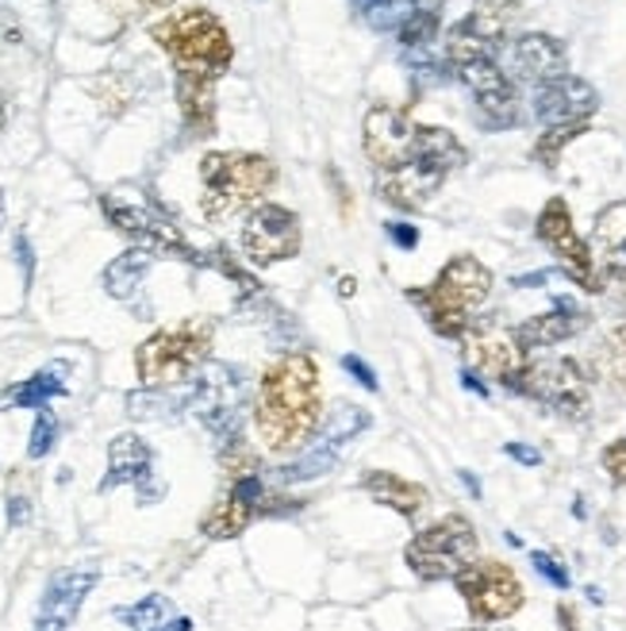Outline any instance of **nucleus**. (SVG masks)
Returning a JSON list of instances; mask_svg holds the SVG:
<instances>
[{"label":"nucleus","mask_w":626,"mask_h":631,"mask_svg":"<svg viewBox=\"0 0 626 631\" xmlns=\"http://www.w3.org/2000/svg\"><path fill=\"white\" fill-rule=\"evenodd\" d=\"M323 416V389H319V366L304 350L273 358L262 370L254 401V427L265 450H296L316 435Z\"/></svg>","instance_id":"obj_1"},{"label":"nucleus","mask_w":626,"mask_h":631,"mask_svg":"<svg viewBox=\"0 0 626 631\" xmlns=\"http://www.w3.org/2000/svg\"><path fill=\"white\" fill-rule=\"evenodd\" d=\"M492 293V270L473 254H453L438 278L422 290H411L408 301L422 308L430 331L442 339H461L476 324V308Z\"/></svg>","instance_id":"obj_2"},{"label":"nucleus","mask_w":626,"mask_h":631,"mask_svg":"<svg viewBox=\"0 0 626 631\" xmlns=\"http://www.w3.org/2000/svg\"><path fill=\"white\" fill-rule=\"evenodd\" d=\"M151 39L174 58L177 77L219 81L234 62V43L223 20L208 8H182L151 28Z\"/></svg>","instance_id":"obj_3"},{"label":"nucleus","mask_w":626,"mask_h":631,"mask_svg":"<svg viewBox=\"0 0 626 631\" xmlns=\"http://www.w3.org/2000/svg\"><path fill=\"white\" fill-rule=\"evenodd\" d=\"M458 166H465L461 139L446 128H422L419 151L408 162H400L393 170H377V193L388 205L404 208V213H416V208H422L442 189V182Z\"/></svg>","instance_id":"obj_4"},{"label":"nucleus","mask_w":626,"mask_h":631,"mask_svg":"<svg viewBox=\"0 0 626 631\" xmlns=\"http://www.w3.org/2000/svg\"><path fill=\"white\" fill-rule=\"evenodd\" d=\"M277 182V166L265 154L216 151L200 162V208L211 224L254 208L265 189Z\"/></svg>","instance_id":"obj_5"},{"label":"nucleus","mask_w":626,"mask_h":631,"mask_svg":"<svg viewBox=\"0 0 626 631\" xmlns=\"http://www.w3.org/2000/svg\"><path fill=\"white\" fill-rule=\"evenodd\" d=\"M211 350V324L208 319H185L166 331H154L135 350V370L143 385H185L208 362Z\"/></svg>","instance_id":"obj_6"},{"label":"nucleus","mask_w":626,"mask_h":631,"mask_svg":"<svg viewBox=\"0 0 626 631\" xmlns=\"http://www.w3.org/2000/svg\"><path fill=\"white\" fill-rule=\"evenodd\" d=\"M404 563L419 581H453L469 563H476V527L469 516L450 512L422 532L411 535L404 547Z\"/></svg>","instance_id":"obj_7"},{"label":"nucleus","mask_w":626,"mask_h":631,"mask_svg":"<svg viewBox=\"0 0 626 631\" xmlns=\"http://www.w3.org/2000/svg\"><path fill=\"white\" fill-rule=\"evenodd\" d=\"M515 393L546 404V409L565 420H589V409H592L589 373H584V366L576 362V358H565V355L527 358Z\"/></svg>","instance_id":"obj_8"},{"label":"nucleus","mask_w":626,"mask_h":631,"mask_svg":"<svg viewBox=\"0 0 626 631\" xmlns=\"http://www.w3.org/2000/svg\"><path fill=\"white\" fill-rule=\"evenodd\" d=\"M193 412L223 447L242 439V416H246L242 370L227 362H205V370L193 378Z\"/></svg>","instance_id":"obj_9"},{"label":"nucleus","mask_w":626,"mask_h":631,"mask_svg":"<svg viewBox=\"0 0 626 631\" xmlns=\"http://www.w3.org/2000/svg\"><path fill=\"white\" fill-rule=\"evenodd\" d=\"M461 601H465L469 617L476 624H499V620H512L515 612L523 609L527 594H523L519 574L507 563H496V558H476L465 570L453 578Z\"/></svg>","instance_id":"obj_10"},{"label":"nucleus","mask_w":626,"mask_h":631,"mask_svg":"<svg viewBox=\"0 0 626 631\" xmlns=\"http://www.w3.org/2000/svg\"><path fill=\"white\" fill-rule=\"evenodd\" d=\"M523 4L519 0H476L473 12L461 23H453L446 35V58L450 66H465L476 58H496V51L507 46V35L519 23Z\"/></svg>","instance_id":"obj_11"},{"label":"nucleus","mask_w":626,"mask_h":631,"mask_svg":"<svg viewBox=\"0 0 626 631\" xmlns=\"http://www.w3.org/2000/svg\"><path fill=\"white\" fill-rule=\"evenodd\" d=\"M458 342H461V358H465V370L499 381V385L515 393L523 366H527L530 358V350L519 342L515 327H504L496 324V319H476Z\"/></svg>","instance_id":"obj_12"},{"label":"nucleus","mask_w":626,"mask_h":631,"mask_svg":"<svg viewBox=\"0 0 626 631\" xmlns=\"http://www.w3.org/2000/svg\"><path fill=\"white\" fill-rule=\"evenodd\" d=\"M538 239L550 247L553 259L561 262V270L573 278V285H581V290H589V293H604V278H600L596 254H592V247L576 236L573 213H569V205L561 197L546 200L542 216H538Z\"/></svg>","instance_id":"obj_13"},{"label":"nucleus","mask_w":626,"mask_h":631,"mask_svg":"<svg viewBox=\"0 0 626 631\" xmlns=\"http://www.w3.org/2000/svg\"><path fill=\"white\" fill-rule=\"evenodd\" d=\"M100 208H105L108 220H112L128 239H135V247H143V251L169 254V259H185V262H200V254L185 243L182 231H177L166 216L151 213L146 205H131V200L108 193V197L100 200Z\"/></svg>","instance_id":"obj_14"},{"label":"nucleus","mask_w":626,"mask_h":631,"mask_svg":"<svg viewBox=\"0 0 626 631\" xmlns=\"http://www.w3.org/2000/svg\"><path fill=\"white\" fill-rule=\"evenodd\" d=\"M242 254L254 266H277L300 254V220L281 205H257L242 224Z\"/></svg>","instance_id":"obj_15"},{"label":"nucleus","mask_w":626,"mask_h":631,"mask_svg":"<svg viewBox=\"0 0 626 631\" xmlns=\"http://www.w3.org/2000/svg\"><path fill=\"white\" fill-rule=\"evenodd\" d=\"M422 123L411 120L404 108L373 105L365 116V154H370L373 170H393L408 162L419 151Z\"/></svg>","instance_id":"obj_16"},{"label":"nucleus","mask_w":626,"mask_h":631,"mask_svg":"<svg viewBox=\"0 0 626 631\" xmlns=\"http://www.w3.org/2000/svg\"><path fill=\"white\" fill-rule=\"evenodd\" d=\"M458 77L469 85L488 128H512L519 120V93H515L512 74L496 58L465 62V66H458Z\"/></svg>","instance_id":"obj_17"},{"label":"nucleus","mask_w":626,"mask_h":631,"mask_svg":"<svg viewBox=\"0 0 626 631\" xmlns=\"http://www.w3.org/2000/svg\"><path fill=\"white\" fill-rule=\"evenodd\" d=\"M120 486H135L139 501L154 504L162 501V486L154 481V450L135 432H123L108 443V474L100 478V493H112Z\"/></svg>","instance_id":"obj_18"},{"label":"nucleus","mask_w":626,"mask_h":631,"mask_svg":"<svg viewBox=\"0 0 626 631\" xmlns=\"http://www.w3.org/2000/svg\"><path fill=\"white\" fill-rule=\"evenodd\" d=\"M100 570L92 563L85 566H66L58 570L43 589V601L35 612V631H66L77 620L81 605L89 601V594L97 589Z\"/></svg>","instance_id":"obj_19"},{"label":"nucleus","mask_w":626,"mask_h":631,"mask_svg":"<svg viewBox=\"0 0 626 631\" xmlns=\"http://www.w3.org/2000/svg\"><path fill=\"white\" fill-rule=\"evenodd\" d=\"M596 108H600V93L596 85H589L584 77L561 74L535 89V116L546 128H558V123H589L592 116H596Z\"/></svg>","instance_id":"obj_20"},{"label":"nucleus","mask_w":626,"mask_h":631,"mask_svg":"<svg viewBox=\"0 0 626 631\" xmlns=\"http://www.w3.org/2000/svg\"><path fill=\"white\" fill-rule=\"evenodd\" d=\"M262 501H265L262 474L257 470L239 474V478H231V489H227L223 501L211 504V512L200 520V532H205L208 540H234V535H242L250 527V520L257 516Z\"/></svg>","instance_id":"obj_21"},{"label":"nucleus","mask_w":626,"mask_h":631,"mask_svg":"<svg viewBox=\"0 0 626 631\" xmlns=\"http://www.w3.org/2000/svg\"><path fill=\"white\" fill-rule=\"evenodd\" d=\"M507 69H512L519 81L538 85L553 81L569 69V51L561 39L542 35V31H527V35L512 39L507 43Z\"/></svg>","instance_id":"obj_22"},{"label":"nucleus","mask_w":626,"mask_h":631,"mask_svg":"<svg viewBox=\"0 0 626 631\" xmlns=\"http://www.w3.org/2000/svg\"><path fill=\"white\" fill-rule=\"evenodd\" d=\"M592 254H596L600 278L623 293L626 301V200H615L596 216L592 231Z\"/></svg>","instance_id":"obj_23"},{"label":"nucleus","mask_w":626,"mask_h":631,"mask_svg":"<svg viewBox=\"0 0 626 631\" xmlns=\"http://www.w3.org/2000/svg\"><path fill=\"white\" fill-rule=\"evenodd\" d=\"M589 324H592V316L584 313L576 301L558 297L550 313H538V316L523 319V324L515 327V335H519V342L527 350H542V347H558V342L573 339V335H581Z\"/></svg>","instance_id":"obj_24"},{"label":"nucleus","mask_w":626,"mask_h":631,"mask_svg":"<svg viewBox=\"0 0 626 631\" xmlns=\"http://www.w3.org/2000/svg\"><path fill=\"white\" fill-rule=\"evenodd\" d=\"M362 489L370 493V501H377V504H385V509L400 512L404 520H416L419 512H422V504L430 501L427 486L400 478V474H393V470H370L362 478Z\"/></svg>","instance_id":"obj_25"},{"label":"nucleus","mask_w":626,"mask_h":631,"mask_svg":"<svg viewBox=\"0 0 626 631\" xmlns=\"http://www.w3.org/2000/svg\"><path fill=\"white\" fill-rule=\"evenodd\" d=\"M66 373H69L66 362L43 366L35 378H28V381H20V385L4 389V396H0V412H8V409H35V412L46 409L54 396L66 393Z\"/></svg>","instance_id":"obj_26"},{"label":"nucleus","mask_w":626,"mask_h":631,"mask_svg":"<svg viewBox=\"0 0 626 631\" xmlns=\"http://www.w3.org/2000/svg\"><path fill=\"white\" fill-rule=\"evenodd\" d=\"M185 409H193V385H146L139 393H128V412L135 420L169 424Z\"/></svg>","instance_id":"obj_27"},{"label":"nucleus","mask_w":626,"mask_h":631,"mask_svg":"<svg viewBox=\"0 0 626 631\" xmlns=\"http://www.w3.org/2000/svg\"><path fill=\"white\" fill-rule=\"evenodd\" d=\"M177 105L193 135H216V81L205 77H177Z\"/></svg>","instance_id":"obj_28"},{"label":"nucleus","mask_w":626,"mask_h":631,"mask_svg":"<svg viewBox=\"0 0 626 631\" xmlns=\"http://www.w3.org/2000/svg\"><path fill=\"white\" fill-rule=\"evenodd\" d=\"M151 262H154V254L143 251V247L123 251L120 259H112L105 266V293L116 301H131L139 290H143L146 274H151Z\"/></svg>","instance_id":"obj_29"},{"label":"nucleus","mask_w":626,"mask_h":631,"mask_svg":"<svg viewBox=\"0 0 626 631\" xmlns=\"http://www.w3.org/2000/svg\"><path fill=\"white\" fill-rule=\"evenodd\" d=\"M116 620L128 624V631H177V609L166 594H146L143 601L116 609Z\"/></svg>","instance_id":"obj_30"},{"label":"nucleus","mask_w":626,"mask_h":631,"mask_svg":"<svg viewBox=\"0 0 626 631\" xmlns=\"http://www.w3.org/2000/svg\"><path fill=\"white\" fill-rule=\"evenodd\" d=\"M370 424H373V416L362 409V404L339 401L331 412H327V424H323V432H319V443L342 455V447H347V443H354Z\"/></svg>","instance_id":"obj_31"},{"label":"nucleus","mask_w":626,"mask_h":631,"mask_svg":"<svg viewBox=\"0 0 626 631\" xmlns=\"http://www.w3.org/2000/svg\"><path fill=\"white\" fill-rule=\"evenodd\" d=\"M334 466H339V450L316 443V447H308L304 455H296L293 463L277 466V481L281 486H304V481H316L323 478V474H331Z\"/></svg>","instance_id":"obj_32"},{"label":"nucleus","mask_w":626,"mask_h":631,"mask_svg":"<svg viewBox=\"0 0 626 631\" xmlns=\"http://www.w3.org/2000/svg\"><path fill=\"white\" fill-rule=\"evenodd\" d=\"M596 366H600V373L626 396V324L607 331V339L600 342Z\"/></svg>","instance_id":"obj_33"},{"label":"nucleus","mask_w":626,"mask_h":631,"mask_svg":"<svg viewBox=\"0 0 626 631\" xmlns=\"http://www.w3.org/2000/svg\"><path fill=\"white\" fill-rule=\"evenodd\" d=\"M581 135H589V123H558V128H546L535 143V162H542L546 170H558L561 151Z\"/></svg>","instance_id":"obj_34"},{"label":"nucleus","mask_w":626,"mask_h":631,"mask_svg":"<svg viewBox=\"0 0 626 631\" xmlns=\"http://www.w3.org/2000/svg\"><path fill=\"white\" fill-rule=\"evenodd\" d=\"M396 35H400V43L408 46V51H416V46H427L430 39L438 35V12L435 8H411L408 15H404V23L396 28Z\"/></svg>","instance_id":"obj_35"},{"label":"nucleus","mask_w":626,"mask_h":631,"mask_svg":"<svg viewBox=\"0 0 626 631\" xmlns=\"http://www.w3.org/2000/svg\"><path fill=\"white\" fill-rule=\"evenodd\" d=\"M354 4H358V12L370 20V28H377V31L400 28L404 15L416 8V4H408V0H354Z\"/></svg>","instance_id":"obj_36"},{"label":"nucleus","mask_w":626,"mask_h":631,"mask_svg":"<svg viewBox=\"0 0 626 631\" xmlns=\"http://www.w3.org/2000/svg\"><path fill=\"white\" fill-rule=\"evenodd\" d=\"M100 8H105L112 20H120V23H139V20H146V15H154V12H162V8H169L174 0H97Z\"/></svg>","instance_id":"obj_37"},{"label":"nucleus","mask_w":626,"mask_h":631,"mask_svg":"<svg viewBox=\"0 0 626 631\" xmlns=\"http://www.w3.org/2000/svg\"><path fill=\"white\" fill-rule=\"evenodd\" d=\"M58 443V416L51 409H39L35 427H31V439H28V458H46Z\"/></svg>","instance_id":"obj_38"},{"label":"nucleus","mask_w":626,"mask_h":631,"mask_svg":"<svg viewBox=\"0 0 626 631\" xmlns=\"http://www.w3.org/2000/svg\"><path fill=\"white\" fill-rule=\"evenodd\" d=\"M97 97H100V105H105V112H112V116H120L123 108L131 105V85H128V77H120V74H108V77H100L97 85Z\"/></svg>","instance_id":"obj_39"},{"label":"nucleus","mask_w":626,"mask_h":631,"mask_svg":"<svg viewBox=\"0 0 626 631\" xmlns=\"http://www.w3.org/2000/svg\"><path fill=\"white\" fill-rule=\"evenodd\" d=\"M600 466H604L607 478H612L615 486H626V435L615 443H607L604 455H600Z\"/></svg>","instance_id":"obj_40"},{"label":"nucleus","mask_w":626,"mask_h":631,"mask_svg":"<svg viewBox=\"0 0 626 631\" xmlns=\"http://www.w3.org/2000/svg\"><path fill=\"white\" fill-rule=\"evenodd\" d=\"M530 563H535V570L542 574L550 586H558V589H569V570L558 563L553 555H546V551H530Z\"/></svg>","instance_id":"obj_41"},{"label":"nucleus","mask_w":626,"mask_h":631,"mask_svg":"<svg viewBox=\"0 0 626 631\" xmlns=\"http://www.w3.org/2000/svg\"><path fill=\"white\" fill-rule=\"evenodd\" d=\"M342 370H347L350 378H354L362 389H370V393H377V389H381L377 373H373V366L365 362V358H358V355H342Z\"/></svg>","instance_id":"obj_42"},{"label":"nucleus","mask_w":626,"mask_h":631,"mask_svg":"<svg viewBox=\"0 0 626 631\" xmlns=\"http://www.w3.org/2000/svg\"><path fill=\"white\" fill-rule=\"evenodd\" d=\"M388 239H393L400 251H411V247H419V228L416 224H385Z\"/></svg>","instance_id":"obj_43"},{"label":"nucleus","mask_w":626,"mask_h":631,"mask_svg":"<svg viewBox=\"0 0 626 631\" xmlns=\"http://www.w3.org/2000/svg\"><path fill=\"white\" fill-rule=\"evenodd\" d=\"M504 455L515 458V463H523V466H542V450L530 447V443H507Z\"/></svg>","instance_id":"obj_44"},{"label":"nucleus","mask_w":626,"mask_h":631,"mask_svg":"<svg viewBox=\"0 0 626 631\" xmlns=\"http://www.w3.org/2000/svg\"><path fill=\"white\" fill-rule=\"evenodd\" d=\"M31 520V501L28 497H8V527H28Z\"/></svg>","instance_id":"obj_45"},{"label":"nucleus","mask_w":626,"mask_h":631,"mask_svg":"<svg viewBox=\"0 0 626 631\" xmlns=\"http://www.w3.org/2000/svg\"><path fill=\"white\" fill-rule=\"evenodd\" d=\"M15 259H20V266H23V282H31V266H35V259H31V243L28 239H15Z\"/></svg>","instance_id":"obj_46"},{"label":"nucleus","mask_w":626,"mask_h":631,"mask_svg":"<svg viewBox=\"0 0 626 631\" xmlns=\"http://www.w3.org/2000/svg\"><path fill=\"white\" fill-rule=\"evenodd\" d=\"M461 385L465 389H473V393H481V396H488V385L481 381V373H473V370H465L461 373Z\"/></svg>","instance_id":"obj_47"},{"label":"nucleus","mask_w":626,"mask_h":631,"mask_svg":"<svg viewBox=\"0 0 626 631\" xmlns=\"http://www.w3.org/2000/svg\"><path fill=\"white\" fill-rule=\"evenodd\" d=\"M558 620H561V631H576V617L569 605H558Z\"/></svg>","instance_id":"obj_48"},{"label":"nucleus","mask_w":626,"mask_h":631,"mask_svg":"<svg viewBox=\"0 0 626 631\" xmlns=\"http://www.w3.org/2000/svg\"><path fill=\"white\" fill-rule=\"evenodd\" d=\"M458 474H461V481H465V489H469V493H473L476 501H481V481L473 478V470H458Z\"/></svg>","instance_id":"obj_49"},{"label":"nucleus","mask_w":626,"mask_h":631,"mask_svg":"<svg viewBox=\"0 0 626 631\" xmlns=\"http://www.w3.org/2000/svg\"><path fill=\"white\" fill-rule=\"evenodd\" d=\"M354 278H342V282H339V293H342V297H354Z\"/></svg>","instance_id":"obj_50"},{"label":"nucleus","mask_w":626,"mask_h":631,"mask_svg":"<svg viewBox=\"0 0 626 631\" xmlns=\"http://www.w3.org/2000/svg\"><path fill=\"white\" fill-rule=\"evenodd\" d=\"M416 4H419V0H416ZM442 4H446V0H422V8H435V12H438Z\"/></svg>","instance_id":"obj_51"},{"label":"nucleus","mask_w":626,"mask_h":631,"mask_svg":"<svg viewBox=\"0 0 626 631\" xmlns=\"http://www.w3.org/2000/svg\"><path fill=\"white\" fill-rule=\"evenodd\" d=\"M0 228H4V197H0Z\"/></svg>","instance_id":"obj_52"},{"label":"nucleus","mask_w":626,"mask_h":631,"mask_svg":"<svg viewBox=\"0 0 626 631\" xmlns=\"http://www.w3.org/2000/svg\"><path fill=\"white\" fill-rule=\"evenodd\" d=\"M0 128H4V100H0Z\"/></svg>","instance_id":"obj_53"},{"label":"nucleus","mask_w":626,"mask_h":631,"mask_svg":"<svg viewBox=\"0 0 626 631\" xmlns=\"http://www.w3.org/2000/svg\"><path fill=\"white\" fill-rule=\"evenodd\" d=\"M465 631H481V628H465Z\"/></svg>","instance_id":"obj_54"}]
</instances>
